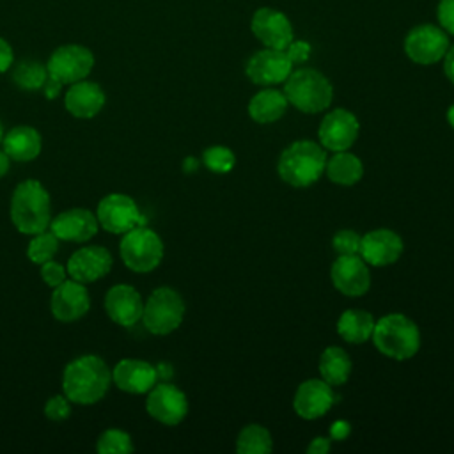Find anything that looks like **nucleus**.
I'll use <instances>...</instances> for the list:
<instances>
[{
	"label": "nucleus",
	"mask_w": 454,
	"mask_h": 454,
	"mask_svg": "<svg viewBox=\"0 0 454 454\" xmlns=\"http://www.w3.org/2000/svg\"><path fill=\"white\" fill-rule=\"evenodd\" d=\"M112 385V369L96 355H82L71 360L62 372L64 395L74 404L101 401Z\"/></svg>",
	"instance_id": "1"
},
{
	"label": "nucleus",
	"mask_w": 454,
	"mask_h": 454,
	"mask_svg": "<svg viewBox=\"0 0 454 454\" xmlns=\"http://www.w3.org/2000/svg\"><path fill=\"white\" fill-rule=\"evenodd\" d=\"M9 215L21 234H37L50 229L51 200L48 190L37 179L21 181L11 197Z\"/></svg>",
	"instance_id": "2"
},
{
	"label": "nucleus",
	"mask_w": 454,
	"mask_h": 454,
	"mask_svg": "<svg viewBox=\"0 0 454 454\" xmlns=\"http://www.w3.org/2000/svg\"><path fill=\"white\" fill-rule=\"evenodd\" d=\"M326 153L312 140H298L286 147L278 158V176L294 188L314 184L325 172Z\"/></svg>",
	"instance_id": "3"
},
{
	"label": "nucleus",
	"mask_w": 454,
	"mask_h": 454,
	"mask_svg": "<svg viewBox=\"0 0 454 454\" xmlns=\"http://www.w3.org/2000/svg\"><path fill=\"white\" fill-rule=\"evenodd\" d=\"M376 349L394 360H408L420 348L419 326L404 314H387L374 323L371 335Z\"/></svg>",
	"instance_id": "4"
},
{
	"label": "nucleus",
	"mask_w": 454,
	"mask_h": 454,
	"mask_svg": "<svg viewBox=\"0 0 454 454\" xmlns=\"http://www.w3.org/2000/svg\"><path fill=\"white\" fill-rule=\"evenodd\" d=\"M284 94L287 103L305 114H317L330 106L333 89L328 78L310 67L291 71L284 82Z\"/></svg>",
	"instance_id": "5"
},
{
	"label": "nucleus",
	"mask_w": 454,
	"mask_h": 454,
	"mask_svg": "<svg viewBox=\"0 0 454 454\" xmlns=\"http://www.w3.org/2000/svg\"><path fill=\"white\" fill-rule=\"evenodd\" d=\"M119 254L128 270L149 273L156 270L163 259V241L153 229L138 225L122 234Z\"/></svg>",
	"instance_id": "6"
},
{
	"label": "nucleus",
	"mask_w": 454,
	"mask_h": 454,
	"mask_svg": "<svg viewBox=\"0 0 454 454\" xmlns=\"http://www.w3.org/2000/svg\"><path fill=\"white\" fill-rule=\"evenodd\" d=\"M184 317V301L172 287L154 289L144 303L142 321L147 332L168 335L179 328Z\"/></svg>",
	"instance_id": "7"
},
{
	"label": "nucleus",
	"mask_w": 454,
	"mask_h": 454,
	"mask_svg": "<svg viewBox=\"0 0 454 454\" xmlns=\"http://www.w3.org/2000/svg\"><path fill=\"white\" fill-rule=\"evenodd\" d=\"M94 67V55L83 44H62L51 51L46 60L48 76L62 85L85 80Z\"/></svg>",
	"instance_id": "8"
},
{
	"label": "nucleus",
	"mask_w": 454,
	"mask_h": 454,
	"mask_svg": "<svg viewBox=\"0 0 454 454\" xmlns=\"http://www.w3.org/2000/svg\"><path fill=\"white\" fill-rule=\"evenodd\" d=\"M96 218L99 225L112 234H124L145 223L137 202L126 193L105 195L98 204Z\"/></svg>",
	"instance_id": "9"
},
{
	"label": "nucleus",
	"mask_w": 454,
	"mask_h": 454,
	"mask_svg": "<svg viewBox=\"0 0 454 454\" xmlns=\"http://www.w3.org/2000/svg\"><path fill=\"white\" fill-rule=\"evenodd\" d=\"M449 50V37L442 27L422 23L413 27L404 37V53L420 66H429L443 59Z\"/></svg>",
	"instance_id": "10"
},
{
	"label": "nucleus",
	"mask_w": 454,
	"mask_h": 454,
	"mask_svg": "<svg viewBox=\"0 0 454 454\" xmlns=\"http://www.w3.org/2000/svg\"><path fill=\"white\" fill-rule=\"evenodd\" d=\"M293 71L286 50L264 48L255 51L245 64V74L255 85H277L286 82Z\"/></svg>",
	"instance_id": "11"
},
{
	"label": "nucleus",
	"mask_w": 454,
	"mask_h": 454,
	"mask_svg": "<svg viewBox=\"0 0 454 454\" xmlns=\"http://www.w3.org/2000/svg\"><path fill=\"white\" fill-rule=\"evenodd\" d=\"M145 410L154 420L165 426H177L188 413V401L177 387L158 383L147 394Z\"/></svg>",
	"instance_id": "12"
},
{
	"label": "nucleus",
	"mask_w": 454,
	"mask_h": 454,
	"mask_svg": "<svg viewBox=\"0 0 454 454\" xmlns=\"http://www.w3.org/2000/svg\"><path fill=\"white\" fill-rule=\"evenodd\" d=\"M250 30L266 48L286 50L293 41V25L289 18L271 7H259L250 21Z\"/></svg>",
	"instance_id": "13"
},
{
	"label": "nucleus",
	"mask_w": 454,
	"mask_h": 454,
	"mask_svg": "<svg viewBox=\"0 0 454 454\" xmlns=\"http://www.w3.org/2000/svg\"><path fill=\"white\" fill-rule=\"evenodd\" d=\"M50 309L53 317L62 323H71L83 317L90 309V296L85 284L66 278L62 284L53 287Z\"/></svg>",
	"instance_id": "14"
},
{
	"label": "nucleus",
	"mask_w": 454,
	"mask_h": 454,
	"mask_svg": "<svg viewBox=\"0 0 454 454\" xmlns=\"http://www.w3.org/2000/svg\"><path fill=\"white\" fill-rule=\"evenodd\" d=\"M112 264L114 257L108 248L99 245H85L69 257L66 270L73 280L90 284L108 275Z\"/></svg>",
	"instance_id": "15"
},
{
	"label": "nucleus",
	"mask_w": 454,
	"mask_h": 454,
	"mask_svg": "<svg viewBox=\"0 0 454 454\" xmlns=\"http://www.w3.org/2000/svg\"><path fill=\"white\" fill-rule=\"evenodd\" d=\"M358 121L349 110L335 108L323 117L317 137L325 149L348 151L358 137Z\"/></svg>",
	"instance_id": "16"
},
{
	"label": "nucleus",
	"mask_w": 454,
	"mask_h": 454,
	"mask_svg": "<svg viewBox=\"0 0 454 454\" xmlns=\"http://www.w3.org/2000/svg\"><path fill=\"white\" fill-rule=\"evenodd\" d=\"M330 278L335 289L346 296H362L371 286L367 262L358 254L339 255L330 268Z\"/></svg>",
	"instance_id": "17"
},
{
	"label": "nucleus",
	"mask_w": 454,
	"mask_h": 454,
	"mask_svg": "<svg viewBox=\"0 0 454 454\" xmlns=\"http://www.w3.org/2000/svg\"><path fill=\"white\" fill-rule=\"evenodd\" d=\"M99 229V222L96 218V213L85 209V207H71L62 213H59L50 222V231L60 239V241H71V243H85L90 238L96 236Z\"/></svg>",
	"instance_id": "18"
},
{
	"label": "nucleus",
	"mask_w": 454,
	"mask_h": 454,
	"mask_svg": "<svg viewBox=\"0 0 454 454\" xmlns=\"http://www.w3.org/2000/svg\"><path fill=\"white\" fill-rule=\"evenodd\" d=\"M105 310L114 323L121 326H133L142 319L144 301L135 287L117 284L106 291Z\"/></svg>",
	"instance_id": "19"
},
{
	"label": "nucleus",
	"mask_w": 454,
	"mask_h": 454,
	"mask_svg": "<svg viewBox=\"0 0 454 454\" xmlns=\"http://www.w3.org/2000/svg\"><path fill=\"white\" fill-rule=\"evenodd\" d=\"M403 254V239L390 229H376L362 236L358 255L372 266H388Z\"/></svg>",
	"instance_id": "20"
},
{
	"label": "nucleus",
	"mask_w": 454,
	"mask_h": 454,
	"mask_svg": "<svg viewBox=\"0 0 454 454\" xmlns=\"http://www.w3.org/2000/svg\"><path fill=\"white\" fill-rule=\"evenodd\" d=\"M158 380V369L145 360L124 358L112 371V383L128 394H145Z\"/></svg>",
	"instance_id": "21"
},
{
	"label": "nucleus",
	"mask_w": 454,
	"mask_h": 454,
	"mask_svg": "<svg viewBox=\"0 0 454 454\" xmlns=\"http://www.w3.org/2000/svg\"><path fill=\"white\" fill-rule=\"evenodd\" d=\"M332 404H333L332 385H328L323 378L321 380L312 378L300 383L293 401L294 411L305 420H314L317 417H323Z\"/></svg>",
	"instance_id": "22"
},
{
	"label": "nucleus",
	"mask_w": 454,
	"mask_h": 454,
	"mask_svg": "<svg viewBox=\"0 0 454 454\" xmlns=\"http://www.w3.org/2000/svg\"><path fill=\"white\" fill-rule=\"evenodd\" d=\"M105 101V90L96 82H89L87 78L71 83L64 94V106L76 119L96 117L103 110Z\"/></svg>",
	"instance_id": "23"
},
{
	"label": "nucleus",
	"mask_w": 454,
	"mask_h": 454,
	"mask_svg": "<svg viewBox=\"0 0 454 454\" xmlns=\"http://www.w3.org/2000/svg\"><path fill=\"white\" fill-rule=\"evenodd\" d=\"M2 149L14 161H32L43 149V138L32 126H16L4 135Z\"/></svg>",
	"instance_id": "24"
},
{
	"label": "nucleus",
	"mask_w": 454,
	"mask_h": 454,
	"mask_svg": "<svg viewBox=\"0 0 454 454\" xmlns=\"http://www.w3.org/2000/svg\"><path fill=\"white\" fill-rule=\"evenodd\" d=\"M286 108L287 98L277 89H262L248 103V114L259 124L278 121L286 114Z\"/></svg>",
	"instance_id": "25"
},
{
	"label": "nucleus",
	"mask_w": 454,
	"mask_h": 454,
	"mask_svg": "<svg viewBox=\"0 0 454 454\" xmlns=\"http://www.w3.org/2000/svg\"><path fill=\"white\" fill-rule=\"evenodd\" d=\"M374 330V317L362 309H348L340 314L337 321V332L339 335L351 342V344H362L371 339Z\"/></svg>",
	"instance_id": "26"
},
{
	"label": "nucleus",
	"mask_w": 454,
	"mask_h": 454,
	"mask_svg": "<svg viewBox=\"0 0 454 454\" xmlns=\"http://www.w3.org/2000/svg\"><path fill=\"white\" fill-rule=\"evenodd\" d=\"M325 172L330 177V181L340 186H353L362 179L364 165L355 154L346 151H337L330 160H326Z\"/></svg>",
	"instance_id": "27"
},
{
	"label": "nucleus",
	"mask_w": 454,
	"mask_h": 454,
	"mask_svg": "<svg viewBox=\"0 0 454 454\" xmlns=\"http://www.w3.org/2000/svg\"><path fill=\"white\" fill-rule=\"evenodd\" d=\"M319 374L328 385H342L351 374V358L339 346H328L319 358Z\"/></svg>",
	"instance_id": "28"
},
{
	"label": "nucleus",
	"mask_w": 454,
	"mask_h": 454,
	"mask_svg": "<svg viewBox=\"0 0 454 454\" xmlns=\"http://www.w3.org/2000/svg\"><path fill=\"white\" fill-rule=\"evenodd\" d=\"M273 449L271 434L261 424H248L241 429L236 442L239 454H268Z\"/></svg>",
	"instance_id": "29"
},
{
	"label": "nucleus",
	"mask_w": 454,
	"mask_h": 454,
	"mask_svg": "<svg viewBox=\"0 0 454 454\" xmlns=\"http://www.w3.org/2000/svg\"><path fill=\"white\" fill-rule=\"evenodd\" d=\"M11 78L21 90H41L48 78V69L46 64L25 59L12 67Z\"/></svg>",
	"instance_id": "30"
},
{
	"label": "nucleus",
	"mask_w": 454,
	"mask_h": 454,
	"mask_svg": "<svg viewBox=\"0 0 454 454\" xmlns=\"http://www.w3.org/2000/svg\"><path fill=\"white\" fill-rule=\"evenodd\" d=\"M59 238L51 232V231H43V232H37L34 234V238L30 239L28 243V248H27V255L28 259L34 262V264H43L50 259L55 257V254L59 252Z\"/></svg>",
	"instance_id": "31"
},
{
	"label": "nucleus",
	"mask_w": 454,
	"mask_h": 454,
	"mask_svg": "<svg viewBox=\"0 0 454 454\" xmlns=\"http://www.w3.org/2000/svg\"><path fill=\"white\" fill-rule=\"evenodd\" d=\"M133 449L131 436L117 427L105 429L96 442V452L99 454H129Z\"/></svg>",
	"instance_id": "32"
},
{
	"label": "nucleus",
	"mask_w": 454,
	"mask_h": 454,
	"mask_svg": "<svg viewBox=\"0 0 454 454\" xmlns=\"http://www.w3.org/2000/svg\"><path fill=\"white\" fill-rule=\"evenodd\" d=\"M204 165L215 174H227L236 165V156L229 147L213 145L202 153Z\"/></svg>",
	"instance_id": "33"
},
{
	"label": "nucleus",
	"mask_w": 454,
	"mask_h": 454,
	"mask_svg": "<svg viewBox=\"0 0 454 454\" xmlns=\"http://www.w3.org/2000/svg\"><path fill=\"white\" fill-rule=\"evenodd\" d=\"M360 241H362L360 234L349 229H342L333 236L332 247L339 255H353L360 252Z\"/></svg>",
	"instance_id": "34"
},
{
	"label": "nucleus",
	"mask_w": 454,
	"mask_h": 454,
	"mask_svg": "<svg viewBox=\"0 0 454 454\" xmlns=\"http://www.w3.org/2000/svg\"><path fill=\"white\" fill-rule=\"evenodd\" d=\"M44 415L55 422L66 420L71 415V401L66 395H51L44 404Z\"/></svg>",
	"instance_id": "35"
},
{
	"label": "nucleus",
	"mask_w": 454,
	"mask_h": 454,
	"mask_svg": "<svg viewBox=\"0 0 454 454\" xmlns=\"http://www.w3.org/2000/svg\"><path fill=\"white\" fill-rule=\"evenodd\" d=\"M41 277L53 289L67 278V270L60 262L50 259L41 264Z\"/></svg>",
	"instance_id": "36"
},
{
	"label": "nucleus",
	"mask_w": 454,
	"mask_h": 454,
	"mask_svg": "<svg viewBox=\"0 0 454 454\" xmlns=\"http://www.w3.org/2000/svg\"><path fill=\"white\" fill-rule=\"evenodd\" d=\"M436 18L440 21V27L454 35V0H440L436 7Z\"/></svg>",
	"instance_id": "37"
},
{
	"label": "nucleus",
	"mask_w": 454,
	"mask_h": 454,
	"mask_svg": "<svg viewBox=\"0 0 454 454\" xmlns=\"http://www.w3.org/2000/svg\"><path fill=\"white\" fill-rule=\"evenodd\" d=\"M286 53L293 64H301L310 57V44L305 41H291Z\"/></svg>",
	"instance_id": "38"
},
{
	"label": "nucleus",
	"mask_w": 454,
	"mask_h": 454,
	"mask_svg": "<svg viewBox=\"0 0 454 454\" xmlns=\"http://www.w3.org/2000/svg\"><path fill=\"white\" fill-rule=\"evenodd\" d=\"M14 64V51H12V46L4 39L0 37V74L9 71Z\"/></svg>",
	"instance_id": "39"
},
{
	"label": "nucleus",
	"mask_w": 454,
	"mask_h": 454,
	"mask_svg": "<svg viewBox=\"0 0 454 454\" xmlns=\"http://www.w3.org/2000/svg\"><path fill=\"white\" fill-rule=\"evenodd\" d=\"M41 90H43V94H44L48 99H55V98L60 94V90H62V83H60L59 80L48 76Z\"/></svg>",
	"instance_id": "40"
},
{
	"label": "nucleus",
	"mask_w": 454,
	"mask_h": 454,
	"mask_svg": "<svg viewBox=\"0 0 454 454\" xmlns=\"http://www.w3.org/2000/svg\"><path fill=\"white\" fill-rule=\"evenodd\" d=\"M328 449H330V438L317 436L310 442V445L307 447V452L309 454H325V452H328Z\"/></svg>",
	"instance_id": "41"
},
{
	"label": "nucleus",
	"mask_w": 454,
	"mask_h": 454,
	"mask_svg": "<svg viewBox=\"0 0 454 454\" xmlns=\"http://www.w3.org/2000/svg\"><path fill=\"white\" fill-rule=\"evenodd\" d=\"M442 60H443V73H445V76L449 78V82L454 83V46H450L447 50V53L443 55Z\"/></svg>",
	"instance_id": "42"
},
{
	"label": "nucleus",
	"mask_w": 454,
	"mask_h": 454,
	"mask_svg": "<svg viewBox=\"0 0 454 454\" xmlns=\"http://www.w3.org/2000/svg\"><path fill=\"white\" fill-rule=\"evenodd\" d=\"M330 434L333 440H344L348 434H349V424L344 422V420H337L332 429H330Z\"/></svg>",
	"instance_id": "43"
},
{
	"label": "nucleus",
	"mask_w": 454,
	"mask_h": 454,
	"mask_svg": "<svg viewBox=\"0 0 454 454\" xmlns=\"http://www.w3.org/2000/svg\"><path fill=\"white\" fill-rule=\"evenodd\" d=\"M11 167V158L7 156V153L4 149H0V177H4L7 174Z\"/></svg>",
	"instance_id": "44"
},
{
	"label": "nucleus",
	"mask_w": 454,
	"mask_h": 454,
	"mask_svg": "<svg viewBox=\"0 0 454 454\" xmlns=\"http://www.w3.org/2000/svg\"><path fill=\"white\" fill-rule=\"evenodd\" d=\"M183 168H184V172H193V170H197V160L192 158V156H188V158L184 160V163H183Z\"/></svg>",
	"instance_id": "45"
},
{
	"label": "nucleus",
	"mask_w": 454,
	"mask_h": 454,
	"mask_svg": "<svg viewBox=\"0 0 454 454\" xmlns=\"http://www.w3.org/2000/svg\"><path fill=\"white\" fill-rule=\"evenodd\" d=\"M447 121H449V124L454 128V105H450L449 110H447Z\"/></svg>",
	"instance_id": "46"
},
{
	"label": "nucleus",
	"mask_w": 454,
	"mask_h": 454,
	"mask_svg": "<svg viewBox=\"0 0 454 454\" xmlns=\"http://www.w3.org/2000/svg\"><path fill=\"white\" fill-rule=\"evenodd\" d=\"M2 138H4V128H2V122H0V142H2Z\"/></svg>",
	"instance_id": "47"
}]
</instances>
